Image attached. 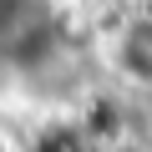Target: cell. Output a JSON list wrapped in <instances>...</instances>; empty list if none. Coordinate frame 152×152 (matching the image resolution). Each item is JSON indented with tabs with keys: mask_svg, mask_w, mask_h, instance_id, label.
I'll list each match as a JSON object with an SVG mask.
<instances>
[{
	"mask_svg": "<svg viewBox=\"0 0 152 152\" xmlns=\"http://www.w3.org/2000/svg\"><path fill=\"white\" fill-rule=\"evenodd\" d=\"M112 61L132 86H152V15H132L117 41H112Z\"/></svg>",
	"mask_w": 152,
	"mask_h": 152,
	"instance_id": "obj_1",
	"label": "cell"
},
{
	"mask_svg": "<svg viewBox=\"0 0 152 152\" xmlns=\"http://www.w3.org/2000/svg\"><path fill=\"white\" fill-rule=\"evenodd\" d=\"M31 152H102V142H96V132L86 122H66L61 117V122H46L36 132Z\"/></svg>",
	"mask_w": 152,
	"mask_h": 152,
	"instance_id": "obj_2",
	"label": "cell"
},
{
	"mask_svg": "<svg viewBox=\"0 0 152 152\" xmlns=\"http://www.w3.org/2000/svg\"><path fill=\"white\" fill-rule=\"evenodd\" d=\"M46 15H51L46 0H0V56H5L36 20H46Z\"/></svg>",
	"mask_w": 152,
	"mask_h": 152,
	"instance_id": "obj_3",
	"label": "cell"
},
{
	"mask_svg": "<svg viewBox=\"0 0 152 152\" xmlns=\"http://www.w3.org/2000/svg\"><path fill=\"white\" fill-rule=\"evenodd\" d=\"M102 152H147V142H137V137H117V142H102Z\"/></svg>",
	"mask_w": 152,
	"mask_h": 152,
	"instance_id": "obj_4",
	"label": "cell"
},
{
	"mask_svg": "<svg viewBox=\"0 0 152 152\" xmlns=\"http://www.w3.org/2000/svg\"><path fill=\"white\" fill-rule=\"evenodd\" d=\"M0 152H10V142H5V137H0Z\"/></svg>",
	"mask_w": 152,
	"mask_h": 152,
	"instance_id": "obj_5",
	"label": "cell"
}]
</instances>
